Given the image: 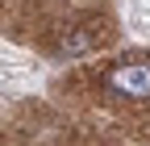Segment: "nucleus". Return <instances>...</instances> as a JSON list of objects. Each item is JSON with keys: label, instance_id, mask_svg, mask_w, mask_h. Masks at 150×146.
Masks as SVG:
<instances>
[{"label": "nucleus", "instance_id": "f257e3e1", "mask_svg": "<svg viewBox=\"0 0 150 146\" xmlns=\"http://www.w3.org/2000/svg\"><path fill=\"white\" fill-rule=\"evenodd\" d=\"M104 88L121 100H150V63H142V59L117 63L104 75Z\"/></svg>", "mask_w": 150, "mask_h": 146}]
</instances>
